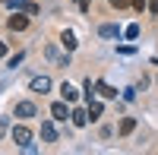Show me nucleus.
I'll return each mask as SVG.
<instances>
[{
    "label": "nucleus",
    "mask_w": 158,
    "mask_h": 155,
    "mask_svg": "<svg viewBox=\"0 0 158 155\" xmlns=\"http://www.w3.org/2000/svg\"><path fill=\"white\" fill-rule=\"evenodd\" d=\"M10 136H13V143H16V146H29L32 143V130H29V127H13V130H10Z\"/></svg>",
    "instance_id": "obj_1"
},
{
    "label": "nucleus",
    "mask_w": 158,
    "mask_h": 155,
    "mask_svg": "<svg viewBox=\"0 0 158 155\" xmlns=\"http://www.w3.org/2000/svg\"><path fill=\"white\" fill-rule=\"evenodd\" d=\"M51 114H54V120H67V117H73L70 101H54V105H51Z\"/></svg>",
    "instance_id": "obj_2"
},
{
    "label": "nucleus",
    "mask_w": 158,
    "mask_h": 155,
    "mask_svg": "<svg viewBox=\"0 0 158 155\" xmlns=\"http://www.w3.org/2000/svg\"><path fill=\"white\" fill-rule=\"evenodd\" d=\"M6 29H10V32H25V29H29V16H19V13H16V16H10V19H6Z\"/></svg>",
    "instance_id": "obj_3"
},
{
    "label": "nucleus",
    "mask_w": 158,
    "mask_h": 155,
    "mask_svg": "<svg viewBox=\"0 0 158 155\" xmlns=\"http://www.w3.org/2000/svg\"><path fill=\"white\" fill-rule=\"evenodd\" d=\"M16 117H19V120L35 117V105H32V101H19V105H16Z\"/></svg>",
    "instance_id": "obj_4"
},
{
    "label": "nucleus",
    "mask_w": 158,
    "mask_h": 155,
    "mask_svg": "<svg viewBox=\"0 0 158 155\" xmlns=\"http://www.w3.org/2000/svg\"><path fill=\"white\" fill-rule=\"evenodd\" d=\"M41 139L44 143H57V127L51 120H41Z\"/></svg>",
    "instance_id": "obj_5"
},
{
    "label": "nucleus",
    "mask_w": 158,
    "mask_h": 155,
    "mask_svg": "<svg viewBox=\"0 0 158 155\" xmlns=\"http://www.w3.org/2000/svg\"><path fill=\"white\" fill-rule=\"evenodd\" d=\"M29 89H32V92H48V89H51V79H48V76H35V79L29 82Z\"/></svg>",
    "instance_id": "obj_6"
},
{
    "label": "nucleus",
    "mask_w": 158,
    "mask_h": 155,
    "mask_svg": "<svg viewBox=\"0 0 158 155\" xmlns=\"http://www.w3.org/2000/svg\"><path fill=\"white\" fill-rule=\"evenodd\" d=\"M92 117H89V108H73V124L76 127H85Z\"/></svg>",
    "instance_id": "obj_7"
},
{
    "label": "nucleus",
    "mask_w": 158,
    "mask_h": 155,
    "mask_svg": "<svg viewBox=\"0 0 158 155\" xmlns=\"http://www.w3.org/2000/svg\"><path fill=\"white\" fill-rule=\"evenodd\" d=\"M60 95H63V101H70V105H73V101L79 98V92H76V86H70V82H63V86H60Z\"/></svg>",
    "instance_id": "obj_8"
},
{
    "label": "nucleus",
    "mask_w": 158,
    "mask_h": 155,
    "mask_svg": "<svg viewBox=\"0 0 158 155\" xmlns=\"http://www.w3.org/2000/svg\"><path fill=\"white\" fill-rule=\"evenodd\" d=\"M60 44L67 48V51H76V44H79V41H76V35L67 29V32H60Z\"/></svg>",
    "instance_id": "obj_9"
},
{
    "label": "nucleus",
    "mask_w": 158,
    "mask_h": 155,
    "mask_svg": "<svg viewBox=\"0 0 158 155\" xmlns=\"http://www.w3.org/2000/svg\"><path fill=\"white\" fill-rule=\"evenodd\" d=\"M133 130H136V120H133V117H123L120 127H117V133H120V136H130Z\"/></svg>",
    "instance_id": "obj_10"
},
{
    "label": "nucleus",
    "mask_w": 158,
    "mask_h": 155,
    "mask_svg": "<svg viewBox=\"0 0 158 155\" xmlns=\"http://www.w3.org/2000/svg\"><path fill=\"white\" fill-rule=\"evenodd\" d=\"M98 35H101V38H117V35H120V29L108 22V25H101V29H98Z\"/></svg>",
    "instance_id": "obj_11"
},
{
    "label": "nucleus",
    "mask_w": 158,
    "mask_h": 155,
    "mask_svg": "<svg viewBox=\"0 0 158 155\" xmlns=\"http://www.w3.org/2000/svg\"><path fill=\"white\" fill-rule=\"evenodd\" d=\"M95 89H98V95H101V98H117V92H114L108 82H95Z\"/></svg>",
    "instance_id": "obj_12"
},
{
    "label": "nucleus",
    "mask_w": 158,
    "mask_h": 155,
    "mask_svg": "<svg viewBox=\"0 0 158 155\" xmlns=\"http://www.w3.org/2000/svg\"><path fill=\"white\" fill-rule=\"evenodd\" d=\"M101 111H104V108H101V101H89V117H92V120H98V117H101Z\"/></svg>",
    "instance_id": "obj_13"
},
{
    "label": "nucleus",
    "mask_w": 158,
    "mask_h": 155,
    "mask_svg": "<svg viewBox=\"0 0 158 155\" xmlns=\"http://www.w3.org/2000/svg\"><path fill=\"white\" fill-rule=\"evenodd\" d=\"M130 3H133V10H136V13H142V10H149V0H130Z\"/></svg>",
    "instance_id": "obj_14"
},
{
    "label": "nucleus",
    "mask_w": 158,
    "mask_h": 155,
    "mask_svg": "<svg viewBox=\"0 0 158 155\" xmlns=\"http://www.w3.org/2000/svg\"><path fill=\"white\" fill-rule=\"evenodd\" d=\"M108 3H111L114 10H123V6H130V0H108Z\"/></svg>",
    "instance_id": "obj_15"
},
{
    "label": "nucleus",
    "mask_w": 158,
    "mask_h": 155,
    "mask_svg": "<svg viewBox=\"0 0 158 155\" xmlns=\"http://www.w3.org/2000/svg\"><path fill=\"white\" fill-rule=\"evenodd\" d=\"M127 38H139V25H127Z\"/></svg>",
    "instance_id": "obj_16"
},
{
    "label": "nucleus",
    "mask_w": 158,
    "mask_h": 155,
    "mask_svg": "<svg viewBox=\"0 0 158 155\" xmlns=\"http://www.w3.org/2000/svg\"><path fill=\"white\" fill-rule=\"evenodd\" d=\"M6 3H10L13 10H25V0H6Z\"/></svg>",
    "instance_id": "obj_17"
},
{
    "label": "nucleus",
    "mask_w": 158,
    "mask_h": 155,
    "mask_svg": "<svg viewBox=\"0 0 158 155\" xmlns=\"http://www.w3.org/2000/svg\"><path fill=\"white\" fill-rule=\"evenodd\" d=\"M149 13H152V16H158V0H149Z\"/></svg>",
    "instance_id": "obj_18"
},
{
    "label": "nucleus",
    "mask_w": 158,
    "mask_h": 155,
    "mask_svg": "<svg viewBox=\"0 0 158 155\" xmlns=\"http://www.w3.org/2000/svg\"><path fill=\"white\" fill-rule=\"evenodd\" d=\"M73 3H76L79 10H89V0H73Z\"/></svg>",
    "instance_id": "obj_19"
},
{
    "label": "nucleus",
    "mask_w": 158,
    "mask_h": 155,
    "mask_svg": "<svg viewBox=\"0 0 158 155\" xmlns=\"http://www.w3.org/2000/svg\"><path fill=\"white\" fill-rule=\"evenodd\" d=\"M3 133H6V120L0 117V136H3Z\"/></svg>",
    "instance_id": "obj_20"
},
{
    "label": "nucleus",
    "mask_w": 158,
    "mask_h": 155,
    "mask_svg": "<svg viewBox=\"0 0 158 155\" xmlns=\"http://www.w3.org/2000/svg\"><path fill=\"white\" fill-rule=\"evenodd\" d=\"M3 54H6V44H3V41H0V57H3Z\"/></svg>",
    "instance_id": "obj_21"
}]
</instances>
